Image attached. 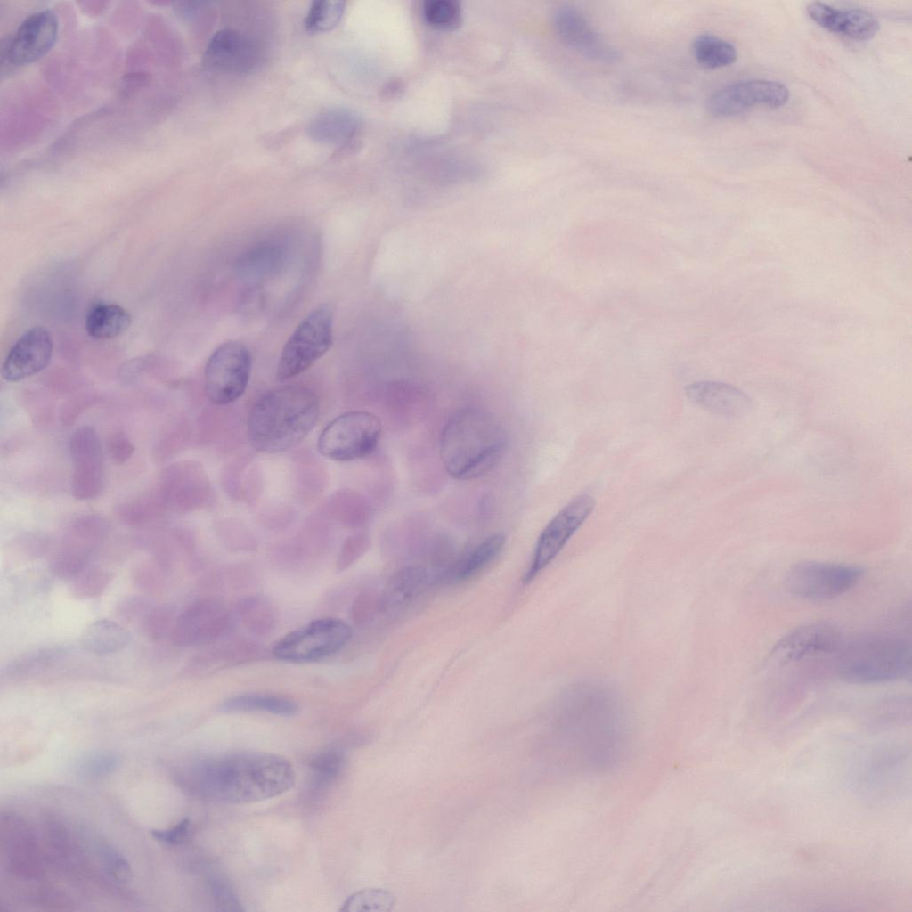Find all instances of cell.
Returning <instances> with one entry per match:
<instances>
[{"mask_svg": "<svg viewBox=\"0 0 912 912\" xmlns=\"http://www.w3.org/2000/svg\"><path fill=\"white\" fill-rule=\"evenodd\" d=\"M806 11L818 26L854 40L870 39L879 30L875 16L864 9H839L822 2H811Z\"/></svg>", "mask_w": 912, "mask_h": 912, "instance_id": "cell-21", "label": "cell"}, {"mask_svg": "<svg viewBox=\"0 0 912 912\" xmlns=\"http://www.w3.org/2000/svg\"><path fill=\"white\" fill-rule=\"evenodd\" d=\"M223 639L191 658L186 668L187 673L206 674L226 666L251 662L261 656L262 650L254 640L239 638L223 642Z\"/></svg>", "mask_w": 912, "mask_h": 912, "instance_id": "cell-23", "label": "cell"}, {"mask_svg": "<svg viewBox=\"0 0 912 912\" xmlns=\"http://www.w3.org/2000/svg\"><path fill=\"white\" fill-rule=\"evenodd\" d=\"M102 861L109 873L118 880H126L130 876V867L126 859L113 850L105 846L102 851Z\"/></svg>", "mask_w": 912, "mask_h": 912, "instance_id": "cell-45", "label": "cell"}, {"mask_svg": "<svg viewBox=\"0 0 912 912\" xmlns=\"http://www.w3.org/2000/svg\"><path fill=\"white\" fill-rule=\"evenodd\" d=\"M319 401L309 389L286 387L265 394L248 419V437L257 451L274 453L298 444L313 430Z\"/></svg>", "mask_w": 912, "mask_h": 912, "instance_id": "cell-4", "label": "cell"}, {"mask_svg": "<svg viewBox=\"0 0 912 912\" xmlns=\"http://www.w3.org/2000/svg\"><path fill=\"white\" fill-rule=\"evenodd\" d=\"M131 314L117 304L100 303L87 313L85 327L89 336L110 339L123 334L131 325Z\"/></svg>", "mask_w": 912, "mask_h": 912, "instance_id": "cell-31", "label": "cell"}, {"mask_svg": "<svg viewBox=\"0 0 912 912\" xmlns=\"http://www.w3.org/2000/svg\"><path fill=\"white\" fill-rule=\"evenodd\" d=\"M560 723L570 769L600 771L623 754L627 726L615 692L597 682H582L563 695Z\"/></svg>", "mask_w": 912, "mask_h": 912, "instance_id": "cell-1", "label": "cell"}, {"mask_svg": "<svg viewBox=\"0 0 912 912\" xmlns=\"http://www.w3.org/2000/svg\"><path fill=\"white\" fill-rule=\"evenodd\" d=\"M204 62L213 69L229 74L252 71L261 58L256 42L240 31L222 29L210 38L204 53Z\"/></svg>", "mask_w": 912, "mask_h": 912, "instance_id": "cell-17", "label": "cell"}, {"mask_svg": "<svg viewBox=\"0 0 912 912\" xmlns=\"http://www.w3.org/2000/svg\"><path fill=\"white\" fill-rule=\"evenodd\" d=\"M505 432L491 413L477 408L455 412L440 436V457L447 473L459 480L477 478L500 461Z\"/></svg>", "mask_w": 912, "mask_h": 912, "instance_id": "cell-3", "label": "cell"}, {"mask_svg": "<svg viewBox=\"0 0 912 912\" xmlns=\"http://www.w3.org/2000/svg\"><path fill=\"white\" fill-rule=\"evenodd\" d=\"M53 342L49 331L41 326L30 328L13 344L1 369L4 379L16 382L43 370L50 362Z\"/></svg>", "mask_w": 912, "mask_h": 912, "instance_id": "cell-18", "label": "cell"}, {"mask_svg": "<svg viewBox=\"0 0 912 912\" xmlns=\"http://www.w3.org/2000/svg\"><path fill=\"white\" fill-rule=\"evenodd\" d=\"M692 53L696 62L708 69H716L735 62L737 48L730 42L712 34H701L692 42Z\"/></svg>", "mask_w": 912, "mask_h": 912, "instance_id": "cell-32", "label": "cell"}, {"mask_svg": "<svg viewBox=\"0 0 912 912\" xmlns=\"http://www.w3.org/2000/svg\"><path fill=\"white\" fill-rule=\"evenodd\" d=\"M58 32L59 20L52 10L31 13L3 44L2 69L30 64L42 58L54 45Z\"/></svg>", "mask_w": 912, "mask_h": 912, "instance_id": "cell-13", "label": "cell"}, {"mask_svg": "<svg viewBox=\"0 0 912 912\" xmlns=\"http://www.w3.org/2000/svg\"><path fill=\"white\" fill-rule=\"evenodd\" d=\"M595 506V500L587 493L570 501L542 531L532 557L525 582L537 577L560 553L567 542L586 521Z\"/></svg>", "mask_w": 912, "mask_h": 912, "instance_id": "cell-12", "label": "cell"}, {"mask_svg": "<svg viewBox=\"0 0 912 912\" xmlns=\"http://www.w3.org/2000/svg\"><path fill=\"white\" fill-rule=\"evenodd\" d=\"M345 765V753L338 746L326 747L315 754L310 761L307 800L315 802L322 798L341 775Z\"/></svg>", "mask_w": 912, "mask_h": 912, "instance_id": "cell-28", "label": "cell"}, {"mask_svg": "<svg viewBox=\"0 0 912 912\" xmlns=\"http://www.w3.org/2000/svg\"><path fill=\"white\" fill-rule=\"evenodd\" d=\"M69 452L74 497L81 501L95 498L102 490L104 472L102 444L94 428L83 426L74 431Z\"/></svg>", "mask_w": 912, "mask_h": 912, "instance_id": "cell-15", "label": "cell"}, {"mask_svg": "<svg viewBox=\"0 0 912 912\" xmlns=\"http://www.w3.org/2000/svg\"><path fill=\"white\" fill-rule=\"evenodd\" d=\"M128 631L108 619L96 620L86 627L81 634V645L90 653L109 655L123 649L130 640Z\"/></svg>", "mask_w": 912, "mask_h": 912, "instance_id": "cell-30", "label": "cell"}, {"mask_svg": "<svg viewBox=\"0 0 912 912\" xmlns=\"http://www.w3.org/2000/svg\"><path fill=\"white\" fill-rule=\"evenodd\" d=\"M233 610L236 619L256 637L269 636L276 628V609L263 595L253 594L241 598L236 602Z\"/></svg>", "mask_w": 912, "mask_h": 912, "instance_id": "cell-29", "label": "cell"}, {"mask_svg": "<svg viewBox=\"0 0 912 912\" xmlns=\"http://www.w3.org/2000/svg\"><path fill=\"white\" fill-rule=\"evenodd\" d=\"M351 637L352 629L343 620L320 618L281 637L272 652L275 657L288 662H316L340 651Z\"/></svg>", "mask_w": 912, "mask_h": 912, "instance_id": "cell-8", "label": "cell"}, {"mask_svg": "<svg viewBox=\"0 0 912 912\" xmlns=\"http://www.w3.org/2000/svg\"><path fill=\"white\" fill-rule=\"evenodd\" d=\"M120 765V757L112 751H96L83 756L77 763L76 772L79 778L95 781L106 778Z\"/></svg>", "mask_w": 912, "mask_h": 912, "instance_id": "cell-34", "label": "cell"}, {"mask_svg": "<svg viewBox=\"0 0 912 912\" xmlns=\"http://www.w3.org/2000/svg\"><path fill=\"white\" fill-rule=\"evenodd\" d=\"M395 902L392 892L384 889L367 888L352 893L344 901L340 910L359 911H390Z\"/></svg>", "mask_w": 912, "mask_h": 912, "instance_id": "cell-35", "label": "cell"}, {"mask_svg": "<svg viewBox=\"0 0 912 912\" xmlns=\"http://www.w3.org/2000/svg\"><path fill=\"white\" fill-rule=\"evenodd\" d=\"M190 831L191 821L184 818L168 829L151 831V835L158 842L175 845L183 843L189 836Z\"/></svg>", "mask_w": 912, "mask_h": 912, "instance_id": "cell-47", "label": "cell"}, {"mask_svg": "<svg viewBox=\"0 0 912 912\" xmlns=\"http://www.w3.org/2000/svg\"><path fill=\"white\" fill-rule=\"evenodd\" d=\"M332 333L333 310L330 305H322L309 313L285 343L276 379L285 381L309 369L330 348Z\"/></svg>", "mask_w": 912, "mask_h": 912, "instance_id": "cell-6", "label": "cell"}, {"mask_svg": "<svg viewBox=\"0 0 912 912\" xmlns=\"http://www.w3.org/2000/svg\"><path fill=\"white\" fill-rule=\"evenodd\" d=\"M366 548L367 542L364 538L354 537L349 539L341 549L337 558L336 571L341 573L347 570L361 558Z\"/></svg>", "mask_w": 912, "mask_h": 912, "instance_id": "cell-44", "label": "cell"}, {"mask_svg": "<svg viewBox=\"0 0 912 912\" xmlns=\"http://www.w3.org/2000/svg\"><path fill=\"white\" fill-rule=\"evenodd\" d=\"M553 26L559 39L584 57L611 61L617 56L585 16L573 6L558 7L553 13Z\"/></svg>", "mask_w": 912, "mask_h": 912, "instance_id": "cell-19", "label": "cell"}, {"mask_svg": "<svg viewBox=\"0 0 912 912\" xmlns=\"http://www.w3.org/2000/svg\"><path fill=\"white\" fill-rule=\"evenodd\" d=\"M343 1H314L312 3L305 27L310 32H323L333 28L340 20L345 11Z\"/></svg>", "mask_w": 912, "mask_h": 912, "instance_id": "cell-37", "label": "cell"}, {"mask_svg": "<svg viewBox=\"0 0 912 912\" xmlns=\"http://www.w3.org/2000/svg\"><path fill=\"white\" fill-rule=\"evenodd\" d=\"M103 535L102 527L96 523H82L71 528L51 558L53 574L71 579L86 568Z\"/></svg>", "mask_w": 912, "mask_h": 912, "instance_id": "cell-20", "label": "cell"}, {"mask_svg": "<svg viewBox=\"0 0 912 912\" xmlns=\"http://www.w3.org/2000/svg\"><path fill=\"white\" fill-rule=\"evenodd\" d=\"M134 450L132 442L121 431L114 433L109 439V454L116 463L123 464L127 461L133 455Z\"/></svg>", "mask_w": 912, "mask_h": 912, "instance_id": "cell-46", "label": "cell"}, {"mask_svg": "<svg viewBox=\"0 0 912 912\" xmlns=\"http://www.w3.org/2000/svg\"><path fill=\"white\" fill-rule=\"evenodd\" d=\"M429 574L419 566H407L395 573L380 593L381 609H397L411 602L426 588Z\"/></svg>", "mask_w": 912, "mask_h": 912, "instance_id": "cell-26", "label": "cell"}, {"mask_svg": "<svg viewBox=\"0 0 912 912\" xmlns=\"http://www.w3.org/2000/svg\"><path fill=\"white\" fill-rule=\"evenodd\" d=\"M112 578L110 571L87 566L70 579V592L77 599L98 598L107 590Z\"/></svg>", "mask_w": 912, "mask_h": 912, "instance_id": "cell-33", "label": "cell"}, {"mask_svg": "<svg viewBox=\"0 0 912 912\" xmlns=\"http://www.w3.org/2000/svg\"><path fill=\"white\" fill-rule=\"evenodd\" d=\"M379 419L368 411L343 413L330 421L317 441L319 452L335 461H350L370 455L381 437Z\"/></svg>", "mask_w": 912, "mask_h": 912, "instance_id": "cell-7", "label": "cell"}, {"mask_svg": "<svg viewBox=\"0 0 912 912\" xmlns=\"http://www.w3.org/2000/svg\"><path fill=\"white\" fill-rule=\"evenodd\" d=\"M252 368L248 347L239 341H228L211 354L204 370L205 391L216 405L229 404L245 392Z\"/></svg>", "mask_w": 912, "mask_h": 912, "instance_id": "cell-11", "label": "cell"}, {"mask_svg": "<svg viewBox=\"0 0 912 912\" xmlns=\"http://www.w3.org/2000/svg\"><path fill=\"white\" fill-rule=\"evenodd\" d=\"M505 537L501 533L490 535L470 550L453 561L443 574L447 582L457 583L469 580L482 572L501 553Z\"/></svg>", "mask_w": 912, "mask_h": 912, "instance_id": "cell-24", "label": "cell"}, {"mask_svg": "<svg viewBox=\"0 0 912 912\" xmlns=\"http://www.w3.org/2000/svg\"><path fill=\"white\" fill-rule=\"evenodd\" d=\"M426 21L434 28L453 29L462 21V9L454 0H427L423 5Z\"/></svg>", "mask_w": 912, "mask_h": 912, "instance_id": "cell-38", "label": "cell"}, {"mask_svg": "<svg viewBox=\"0 0 912 912\" xmlns=\"http://www.w3.org/2000/svg\"><path fill=\"white\" fill-rule=\"evenodd\" d=\"M154 603L142 596H129L117 606L116 613L122 620L141 625L144 616Z\"/></svg>", "mask_w": 912, "mask_h": 912, "instance_id": "cell-43", "label": "cell"}, {"mask_svg": "<svg viewBox=\"0 0 912 912\" xmlns=\"http://www.w3.org/2000/svg\"><path fill=\"white\" fill-rule=\"evenodd\" d=\"M686 395L696 406L726 418L737 419L752 410L749 396L739 388L717 381H696L686 387Z\"/></svg>", "mask_w": 912, "mask_h": 912, "instance_id": "cell-22", "label": "cell"}, {"mask_svg": "<svg viewBox=\"0 0 912 912\" xmlns=\"http://www.w3.org/2000/svg\"><path fill=\"white\" fill-rule=\"evenodd\" d=\"M177 778L195 796L222 804H247L286 793L294 785L295 772L281 755L240 751L193 761Z\"/></svg>", "mask_w": 912, "mask_h": 912, "instance_id": "cell-2", "label": "cell"}, {"mask_svg": "<svg viewBox=\"0 0 912 912\" xmlns=\"http://www.w3.org/2000/svg\"><path fill=\"white\" fill-rule=\"evenodd\" d=\"M223 712H262L273 715L291 717L299 712V705L287 696L267 693H245L224 700L218 706Z\"/></svg>", "mask_w": 912, "mask_h": 912, "instance_id": "cell-27", "label": "cell"}, {"mask_svg": "<svg viewBox=\"0 0 912 912\" xmlns=\"http://www.w3.org/2000/svg\"><path fill=\"white\" fill-rule=\"evenodd\" d=\"M381 611L380 594L364 590L353 600L349 609V617L354 624L362 627L371 623Z\"/></svg>", "mask_w": 912, "mask_h": 912, "instance_id": "cell-42", "label": "cell"}, {"mask_svg": "<svg viewBox=\"0 0 912 912\" xmlns=\"http://www.w3.org/2000/svg\"><path fill=\"white\" fill-rule=\"evenodd\" d=\"M857 566L802 561L786 572L784 583L793 596L813 601L835 598L852 589L863 575Z\"/></svg>", "mask_w": 912, "mask_h": 912, "instance_id": "cell-10", "label": "cell"}, {"mask_svg": "<svg viewBox=\"0 0 912 912\" xmlns=\"http://www.w3.org/2000/svg\"><path fill=\"white\" fill-rule=\"evenodd\" d=\"M235 621L234 610L224 599L204 596L177 614L169 639L178 647L210 645L227 638Z\"/></svg>", "mask_w": 912, "mask_h": 912, "instance_id": "cell-9", "label": "cell"}, {"mask_svg": "<svg viewBox=\"0 0 912 912\" xmlns=\"http://www.w3.org/2000/svg\"><path fill=\"white\" fill-rule=\"evenodd\" d=\"M790 93L786 85L774 80L750 79L723 86L709 97L707 109L717 118H728L755 106L778 108L785 105Z\"/></svg>", "mask_w": 912, "mask_h": 912, "instance_id": "cell-14", "label": "cell"}, {"mask_svg": "<svg viewBox=\"0 0 912 912\" xmlns=\"http://www.w3.org/2000/svg\"><path fill=\"white\" fill-rule=\"evenodd\" d=\"M63 654L60 648L41 649L16 660L8 668V675L23 677L37 673L49 667Z\"/></svg>", "mask_w": 912, "mask_h": 912, "instance_id": "cell-39", "label": "cell"}, {"mask_svg": "<svg viewBox=\"0 0 912 912\" xmlns=\"http://www.w3.org/2000/svg\"><path fill=\"white\" fill-rule=\"evenodd\" d=\"M910 641L894 634H871L843 647L836 661L838 677L849 683L873 684L909 679Z\"/></svg>", "mask_w": 912, "mask_h": 912, "instance_id": "cell-5", "label": "cell"}, {"mask_svg": "<svg viewBox=\"0 0 912 912\" xmlns=\"http://www.w3.org/2000/svg\"><path fill=\"white\" fill-rule=\"evenodd\" d=\"M168 572L169 566L156 559L137 566L133 572V579L142 590L158 592L165 587Z\"/></svg>", "mask_w": 912, "mask_h": 912, "instance_id": "cell-40", "label": "cell"}, {"mask_svg": "<svg viewBox=\"0 0 912 912\" xmlns=\"http://www.w3.org/2000/svg\"><path fill=\"white\" fill-rule=\"evenodd\" d=\"M842 632L834 623L813 622L802 624L783 636L773 647L770 659L778 664L797 662L838 650Z\"/></svg>", "mask_w": 912, "mask_h": 912, "instance_id": "cell-16", "label": "cell"}, {"mask_svg": "<svg viewBox=\"0 0 912 912\" xmlns=\"http://www.w3.org/2000/svg\"><path fill=\"white\" fill-rule=\"evenodd\" d=\"M177 615L168 604H153L144 616L140 628L153 642L170 638Z\"/></svg>", "mask_w": 912, "mask_h": 912, "instance_id": "cell-36", "label": "cell"}, {"mask_svg": "<svg viewBox=\"0 0 912 912\" xmlns=\"http://www.w3.org/2000/svg\"><path fill=\"white\" fill-rule=\"evenodd\" d=\"M358 128L359 119L354 112L334 108L318 114L307 130L310 137L316 142L338 144L350 142Z\"/></svg>", "mask_w": 912, "mask_h": 912, "instance_id": "cell-25", "label": "cell"}, {"mask_svg": "<svg viewBox=\"0 0 912 912\" xmlns=\"http://www.w3.org/2000/svg\"><path fill=\"white\" fill-rule=\"evenodd\" d=\"M208 886L215 906L218 911L239 912L244 908L229 880L222 874L211 875Z\"/></svg>", "mask_w": 912, "mask_h": 912, "instance_id": "cell-41", "label": "cell"}]
</instances>
